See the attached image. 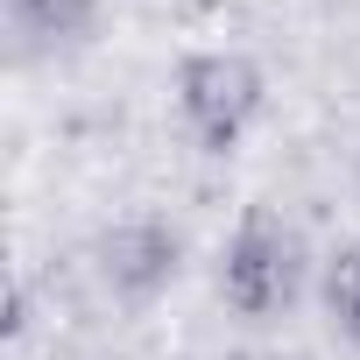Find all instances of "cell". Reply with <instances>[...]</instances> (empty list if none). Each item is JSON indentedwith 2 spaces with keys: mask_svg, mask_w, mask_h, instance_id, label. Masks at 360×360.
Wrapping results in <instances>:
<instances>
[{
  "mask_svg": "<svg viewBox=\"0 0 360 360\" xmlns=\"http://www.w3.org/2000/svg\"><path fill=\"white\" fill-rule=\"evenodd\" d=\"M92 269L99 283L120 297V304H148L176 283V269H184V240H176V226L162 219H113L99 240H92Z\"/></svg>",
  "mask_w": 360,
  "mask_h": 360,
  "instance_id": "3957f363",
  "label": "cell"
},
{
  "mask_svg": "<svg viewBox=\"0 0 360 360\" xmlns=\"http://www.w3.org/2000/svg\"><path fill=\"white\" fill-rule=\"evenodd\" d=\"M304 276H311V248L304 233L276 212V205H248L219 248V304L240 318V325H276L297 311L304 297Z\"/></svg>",
  "mask_w": 360,
  "mask_h": 360,
  "instance_id": "7a4b0ae2",
  "label": "cell"
},
{
  "mask_svg": "<svg viewBox=\"0 0 360 360\" xmlns=\"http://www.w3.org/2000/svg\"><path fill=\"white\" fill-rule=\"evenodd\" d=\"M318 304H325V325L360 353V240L339 248V255L325 262V276H318Z\"/></svg>",
  "mask_w": 360,
  "mask_h": 360,
  "instance_id": "5b68a950",
  "label": "cell"
},
{
  "mask_svg": "<svg viewBox=\"0 0 360 360\" xmlns=\"http://www.w3.org/2000/svg\"><path fill=\"white\" fill-rule=\"evenodd\" d=\"M169 106L198 155H233L269 113V71L248 50H184L169 78Z\"/></svg>",
  "mask_w": 360,
  "mask_h": 360,
  "instance_id": "6da1fadb",
  "label": "cell"
},
{
  "mask_svg": "<svg viewBox=\"0 0 360 360\" xmlns=\"http://www.w3.org/2000/svg\"><path fill=\"white\" fill-rule=\"evenodd\" d=\"M8 22L36 50H78V43L99 36L106 0H8Z\"/></svg>",
  "mask_w": 360,
  "mask_h": 360,
  "instance_id": "277c9868",
  "label": "cell"
},
{
  "mask_svg": "<svg viewBox=\"0 0 360 360\" xmlns=\"http://www.w3.org/2000/svg\"><path fill=\"white\" fill-rule=\"evenodd\" d=\"M219 360H304L297 346H233V353H219Z\"/></svg>",
  "mask_w": 360,
  "mask_h": 360,
  "instance_id": "8992f818",
  "label": "cell"
}]
</instances>
